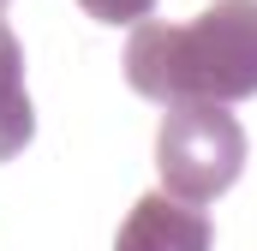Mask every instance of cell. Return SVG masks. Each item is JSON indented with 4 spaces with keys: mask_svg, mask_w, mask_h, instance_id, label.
Returning <instances> with one entry per match:
<instances>
[{
    "mask_svg": "<svg viewBox=\"0 0 257 251\" xmlns=\"http://www.w3.org/2000/svg\"><path fill=\"white\" fill-rule=\"evenodd\" d=\"M126 84L150 102L257 96V0H209L186 24L144 18L126 42Z\"/></svg>",
    "mask_w": 257,
    "mask_h": 251,
    "instance_id": "1",
    "label": "cell"
},
{
    "mask_svg": "<svg viewBox=\"0 0 257 251\" xmlns=\"http://www.w3.org/2000/svg\"><path fill=\"white\" fill-rule=\"evenodd\" d=\"M245 168V126L221 102H174L156 132V174L186 203H209Z\"/></svg>",
    "mask_w": 257,
    "mask_h": 251,
    "instance_id": "2",
    "label": "cell"
},
{
    "mask_svg": "<svg viewBox=\"0 0 257 251\" xmlns=\"http://www.w3.org/2000/svg\"><path fill=\"white\" fill-rule=\"evenodd\" d=\"M215 245V221L203 203H186L174 191L138 197L132 215L114 233V251H209Z\"/></svg>",
    "mask_w": 257,
    "mask_h": 251,
    "instance_id": "3",
    "label": "cell"
},
{
    "mask_svg": "<svg viewBox=\"0 0 257 251\" xmlns=\"http://www.w3.org/2000/svg\"><path fill=\"white\" fill-rule=\"evenodd\" d=\"M30 138H36V108L24 96V48H18L12 24L0 18V162L30 150Z\"/></svg>",
    "mask_w": 257,
    "mask_h": 251,
    "instance_id": "4",
    "label": "cell"
},
{
    "mask_svg": "<svg viewBox=\"0 0 257 251\" xmlns=\"http://www.w3.org/2000/svg\"><path fill=\"white\" fill-rule=\"evenodd\" d=\"M78 6H84L96 24H144L156 0H78Z\"/></svg>",
    "mask_w": 257,
    "mask_h": 251,
    "instance_id": "5",
    "label": "cell"
},
{
    "mask_svg": "<svg viewBox=\"0 0 257 251\" xmlns=\"http://www.w3.org/2000/svg\"><path fill=\"white\" fill-rule=\"evenodd\" d=\"M0 6H6V0H0Z\"/></svg>",
    "mask_w": 257,
    "mask_h": 251,
    "instance_id": "6",
    "label": "cell"
}]
</instances>
